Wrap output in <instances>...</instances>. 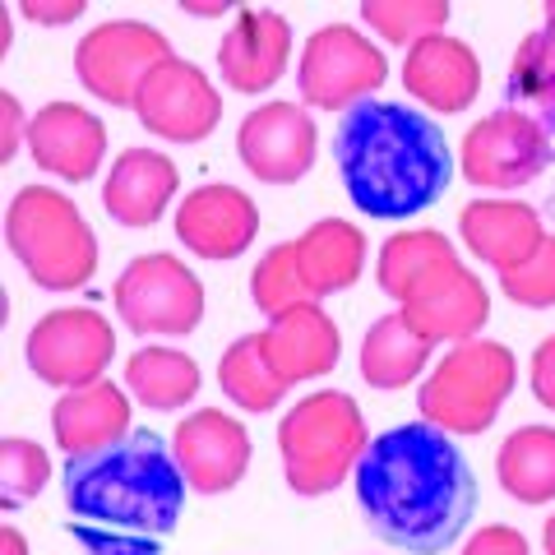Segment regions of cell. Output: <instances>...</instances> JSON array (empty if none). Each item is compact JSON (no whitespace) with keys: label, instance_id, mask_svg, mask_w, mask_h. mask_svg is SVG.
Returning a JSON list of instances; mask_svg holds the SVG:
<instances>
[{"label":"cell","instance_id":"cell-39","mask_svg":"<svg viewBox=\"0 0 555 555\" xmlns=\"http://www.w3.org/2000/svg\"><path fill=\"white\" fill-rule=\"evenodd\" d=\"M0 546H5V555H28V542L20 537V528H0Z\"/></svg>","mask_w":555,"mask_h":555},{"label":"cell","instance_id":"cell-4","mask_svg":"<svg viewBox=\"0 0 555 555\" xmlns=\"http://www.w3.org/2000/svg\"><path fill=\"white\" fill-rule=\"evenodd\" d=\"M5 246L42 292H79L98 273V236L56 185H24L10 199Z\"/></svg>","mask_w":555,"mask_h":555},{"label":"cell","instance_id":"cell-6","mask_svg":"<svg viewBox=\"0 0 555 555\" xmlns=\"http://www.w3.org/2000/svg\"><path fill=\"white\" fill-rule=\"evenodd\" d=\"M518 361L505 343L495 338H467L454 343L416 389L422 422L449 430V436H481L514 393Z\"/></svg>","mask_w":555,"mask_h":555},{"label":"cell","instance_id":"cell-40","mask_svg":"<svg viewBox=\"0 0 555 555\" xmlns=\"http://www.w3.org/2000/svg\"><path fill=\"white\" fill-rule=\"evenodd\" d=\"M542 551H546V555H555V514L546 518V528H542Z\"/></svg>","mask_w":555,"mask_h":555},{"label":"cell","instance_id":"cell-21","mask_svg":"<svg viewBox=\"0 0 555 555\" xmlns=\"http://www.w3.org/2000/svg\"><path fill=\"white\" fill-rule=\"evenodd\" d=\"M463 246L473 250L481 264H491L495 273H514L518 264H528L532 250L546 241V228L537 218V208L524 199H473L459 214Z\"/></svg>","mask_w":555,"mask_h":555},{"label":"cell","instance_id":"cell-12","mask_svg":"<svg viewBox=\"0 0 555 555\" xmlns=\"http://www.w3.org/2000/svg\"><path fill=\"white\" fill-rule=\"evenodd\" d=\"M130 112L139 116V126L149 134L167 139V144H199V139H208L218 130L222 98L199 65L167 56L163 65L149 69L144 83H139Z\"/></svg>","mask_w":555,"mask_h":555},{"label":"cell","instance_id":"cell-29","mask_svg":"<svg viewBox=\"0 0 555 555\" xmlns=\"http://www.w3.org/2000/svg\"><path fill=\"white\" fill-rule=\"evenodd\" d=\"M218 385L241 412H273L287 398V389L273 379L259 352V334H241L218 361Z\"/></svg>","mask_w":555,"mask_h":555},{"label":"cell","instance_id":"cell-22","mask_svg":"<svg viewBox=\"0 0 555 555\" xmlns=\"http://www.w3.org/2000/svg\"><path fill=\"white\" fill-rule=\"evenodd\" d=\"M51 430H56V449L65 459H83L98 449H112L130 436V398L112 379L69 389L51 408Z\"/></svg>","mask_w":555,"mask_h":555},{"label":"cell","instance_id":"cell-2","mask_svg":"<svg viewBox=\"0 0 555 555\" xmlns=\"http://www.w3.org/2000/svg\"><path fill=\"white\" fill-rule=\"evenodd\" d=\"M69 532L89 555H158L185 505V473L153 430H130L120 444L65 463Z\"/></svg>","mask_w":555,"mask_h":555},{"label":"cell","instance_id":"cell-31","mask_svg":"<svg viewBox=\"0 0 555 555\" xmlns=\"http://www.w3.org/2000/svg\"><path fill=\"white\" fill-rule=\"evenodd\" d=\"M250 297L269 320L310 301V292L297 273V241H278L273 250H264V259H259L255 273H250Z\"/></svg>","mask_w":555,"mask_h":555},{"label":"cell","instance_id":"cell-9","mask_svg":"<svg viewBox=\"0 0 555 555\" xmlns=\"http://www.w3.org/2000/svg\"><path fill=\"white\" fill-rule=\"evenodd\" d=\"M28 371L51 389H83L98 385L102 371L116 357V334L107 315H98L93 306H61L33 324L24 343Z\"/></svg>","mask_w":555,"mask_h":555},{"label":"cell","instance_id":"cell-42","mask_svg":"<svg viewBox=\"0 0 555 555\" xmlns=\"http://www.w3.org/2000/svg\"><path fill=\"white\" fill-rule=\"evenodd\" d=\"M546 24H555V0H551V5H546Z\"/></svg>","mask_w":555,"mask_h":555},{"label":"cell","instance_id":"cell-30","mask_svg":"<svg viewBox=\"0 0 555 555\" xmlns=\"http://www.w3.org/2000/svg\"><path fill=\"white\" fill-rule=\"evenodd\" d=\"M361 24L375 28L389 47H412L430 38V33H444L449 5L444 0H366L361 5Z\"/></svg>","mask_w":555,"mask_h":555},{"label":"cell","instance_id":"cell-11","mask_svg":"<svg viewBox=\"0 0 555 555\" xmlns=\"http://www.w3.org/2000/svg\"><path fill=\"white\" fill-rule=\"evenodd\" d=\"M551 163V139L528 112H491L463 134V181L477 190H518Z\"/></svg>","mask_w":555,"mask_h":555},{"label":"cell","instance_id":"cell-16","mask_svg":"<svg viewBox=\"0 0 555 555\" xmlns=\"http://www.w3.org/2000/svg\"><path fill=\"white\" fill-rule=\"evenodd\" d=\"M259 352H264V366L273 371L278 385L292 389L334 371L343 357V338L338 324L320 310V301H306L273 315L269 328H259Z\"/></svg>","mask_w":555,"mask_h":555},{"label":"cell","instance_id":"cell-27","mask_svg":"<svg viewBox=\"0 0 555 555\" xmlns=\"http://www.w3.org/2000/svg\"><path fill=\"white\" fill-rule=\"evenodd\" d=\"M126 385L139 408L177 412L199 393V366L181 347H139L126 361Z\"/></svg>","mask_w":555,"mask_h":555},{"label":"cell","instance_id":"cell-36","mask_svg":"<svg viewBox=\"0 0 555 555\" xmlns=\"http://www.w3.org/2000/svg\"><path fill=\"white\" fill-rule=\"evenodd\" d=\"M532 393H537V403L555 412V334L537 343V352H532Z\"/></svg>","mask_w":555,"mask_h":555},{"label":"cell","instance_id":"cell-38","mask_svg":"<svg viewBox=\"0 0 555 555\" xmlns=\"http://www.w3.org/2000/svg\"><path fill=\"white\" fill-rule=\"evenodd\" d=\"M20 14L33 24H75L83 14V0H56V5H42V0H20Z\"/></svg>","mask_w":555,"mask_h":555},{"label":"cell","instance_id":"cell-34","mask_svg":"<svg viewBox=\"0 0 555 555\" xmlns=\"http://www.w3.org/2000/svg\"><path fill=\"white\" fill-rule=\"evenodd\" d=\"M500 297H509L514 306H528V310L555 306V236H546L532 250L528 264H518L514 273H500Z\"/></svg>","mask_w":555,"mask_h":555},{"label":"cell","instance_id":"cell-28","mask_svg":"<svg viewBox=\"0 0 555 555\" xmlns=\"http://www.w3.org/2000/svg\"><path fill=\"white\" fill-rule=\"evenodd\" d=\"M454 241L436 228H412V232H393L385 246H379V259H375V278L389 297L403 306L408 292L422 283L426 273H436L440 264H454Z\"/></svg>","mask_w":555,"mask_h":555},{"label":"cell","instance_id":"cell-41","mask_svg":"<svg viewBox=\"0 0 555 555\" xmlns=\"http://www.w3.org/2000/svg\"><path fill=\"white\" fill-rule=\"evenodd\" d=\"M185 14H204V20H214V14H228V5H185Z\"/></svg>","mask_w":555,"mask_h":555},{"label":"cell","instance_id":"cell-23","mask_svg":"<svg viewBox=\"0 0 555 555\" xmlns=\"http://www.w3.org/2000/svg\"><path fill=\"white\" fill-rule=\"evenodd\" d=\"M181 185L177 163L158 149H126L102 181V204L120 228H153Z\"/></svg>","mask_w":555,"mask_h":555},{"label":"cell","instance_id":"cell-32","mask_svg":"<svg viewBox=\"0 0 555 555\" xmlns=\"http://www.w3.org/2000/svg\"><path fill=\"white\" fill-rule=\"evenodd\" d=\"M509 89L514 98L537 102V107H555V24L537 28L518 42L509 65Z\"/></svg>","mask_w":555,"mask_h":555},{"label":"cell","instance_id":"cell-7","mask_svg":"<svg viewBox=\"0 0 555 555\" xmlns=\"http://www.w3.org/2000/svg\"><path fill=\"white\" fill-rule=\"evenodd\" d=\"M389 79V61L352 24H324L310 33L297 65V89L310 112H352Z\"/></svg>","mask_w":555,"mask_h":555},{"label":"cell","instance_id":"cell-3","mask_svg":"<svg viewBox=\"0 0 555 555\" xmlns=\"http://www.w3.org/2000/svg\"><path fill=\"white\" fill-rule=\"evenodd\" d=\"M334 158L347 199L366 218L385 222L426 214L454 177V153H449V139L436 120L403 107V102L375 98L343 112Z\"/></svg>","mask_w":555,"mask_h":555},{"label":"cell","instance_id":"cell-8","mask_svg":"<svg viewBox=\"0 0 555 555\" xmlns=\"http://www.w3.org/2000/svg\"><path fill=\"white\" fill-rule=\"evenodd\" d=\"M116 315L130 324V334H167V338H185L195 334L204 320V283L190 264H181L177 255H139L120 269L116 287H112Z\"/></svg>","mask_w":555,"mask_h":555},{"label":"cell","instance_id":"cell-10","mask_svg":"<svg viewBox=\"0 0 555 555\" xmlns=\"http://www.w3.org/2000/svg\"><path fill=\"white\" fill-rule=\"evenodd\" d=\"M177 56L171 42L153 24L139 20H107L89 28L75 47V75L98 102L107 107H134L139 83L149 79L153 65Z\"/></svg>","mask_w":555,"mask_h":555},{"label":"cell","instance_id":"cell-26","mask_svg":"<svg viewBox=\"0 0 555 555\" xmlns=\"http://www.w3.org/2000/svg\"><path fill=\"white\" fill-rule=\"evenodd\" d=\"M500 491L518 505L555 500V426H518L495 454Z\"/></svg>","mask_w":555,"mask_h":555},{"label":"cell","instance_id":"cell-25","mask_svg":"<svg viewBox=\"0 0 555 555\" xmlns=\"http://www.w3.org/2000/svg\"><path fill=\"white\" fill-rule=\"evenodd\" d=\"M430 347L416 328L403 320V310H389L371 324L366 343H361V379L371 389H408L416 375L426 371Z\"/></svg>","mask_w":555,"mask_h":555},{"label":"cell","instance_id":"cell-18","mask_svg":"<svg viewBox=\"0 0 555 555\" xmlns=\"http://www.w3.org/2000/svg\"><path fill=\"white\" fill-rule=\"evenodd\" d=\"M28 153L61 181H93L107 158V126L79 102H47L28 116Z\"/></svg>","mask_w":555,"mask_h":555},{"label":"cell","instance_id":"cell-1","mask_svg":"<svg viewBox=\"0 0 555 555\" xmlns=\"http://www.w3.org/2000/svg\"><path fill=\"white\" fill-rule=\"evenodd\" d=\"M352 486L371 532L408 555L449 551L477 509V481L463 449L430 422H408L375 436Z\"/></svg>","mask_w":555,"mask_h":555},{"label":"cell","instance_id":"cell-35","mask_svg":"<svg viewBox=\"0 0 555 555\" xmlns=\"http://www.w3.org/2000/svg\"><path fill=\"white\" fill-rule=\"evenodd\" d=\"M463 555H532V551H528V537L518 528L491 524V528H477L473 537H467Z\"/></svg>","mask_w":555,"mask_h":555},{"label":"cell","instance_id":"cell-17","mask_svg":"<svg viewBox=\"0 0 555 555\" xmlns=\"http://www.w3.org/2000/svg\"><path fill=\"white\" fill-rule=\"evenodd\" d=\"M177 236L199 259H236L259 236V208L241 185H199L177 208Z\"/></svg>","mask_w":555,"mask_h":555},{"label":"cell","instance_id":"cell-24","mask_svg":"<svg viewBox=\"0 0 555 555\" xmlns=\"http://www.w3.org/2000/svg\"><path fill=\"white\" fill-rule=\"evenodd\" d=\"M366 269V232L347 218H320L297 236V273L310 301L347 292Z\"/></svg>","mask_w":555,"mask_h":555},{"label":"cell","instance_id":"cell-33","mask_svg":"<svg viewBox=\"0 0 555 555\" xmlns=\"http://www.w3.org/2000/svg\"><path fill=\"white\" fill-rule=\"evenodd\" d=\"M47 481H51V459L42 444L20 440V436L0 440V505L5 509L28 505Z\"/></svg>","mask_w":555,"mask_h":555},{"label":"cell","instance_id":"cell-37","mask_svg":"<svg viewBox=\"0 0 555 555\" xmlns=\"http://www.w3.org/2000/svg\"><path fill=\"white\" fill-rule=\"evenodd\" d=\"M0 112H5V134H0V163H10L20 144H28V120L14 93H0Z\"/></svg>","mask_w":555,"mask_h":555},{"label":"cell","instance_id":"cell-5","mask_svg":"<svg viewBox=\"0 0 555 555\" xmlns=\"http://www.w3.org/2000/svg\"><path fill=\"white\" fill-rule=\"evenodd\" d=\"M371 444L366 416L352 393L320 389L292 403L278 422V454H283L287 486L297 495H328L357 473Z\"/></svg>","mask_w":555,"mask_h":555},{"label":"cell","instance_id":"cell-13","mask_svg":"<svg viewBox=\"0 0 555 555\" xmlns=\"http://www.w3.org/2000/svg\"><path fill=\"white\" fill-rule=\"evenodd\" d=\"M320 130L315 116L297 102H264L236 130V158L264 185H292L315 167Z\"/></svg>","mask_w":555,"mask_h":555},{"label":"cell","instance_id":"cell-19","mask_svg":"<svg viewBox=\"0 0 555 555\" xmlns=\"http://www.w3.org/2000/svg\"><path fill=\"white\" fill-rule=\"evenodd\" d=\"M292 24L278 10H236L218 42V75L236 93H264L287 75Z\"/></svg>","mask_w":555,"mask_h":555},{"label":"cell","instance_id":"cell-15","mask_svg":"<svg viewBox=\"0 0 555 555\" xmlns=\"http://www.w3.org/2000/svg\"><path fill=\"white\" fill-rule=\"evenodd\" d=\"M171 454H177L185 481L199 495H222L246 477L250 467V436L232 412L222 408H199L171 436Z\"/></svg>","mask_w":555,"mask_h":555},{"label":"cell","instance_id":"cell-20","mask_svg":"<svg viewBox=\"0 0 555 555\" xmlns=\"http://www.w3.org/2000/svg\"><path fill=\"white\" fill-rule=\"evenodd\" d=\"M403 89L422 102L426 112H444V116L467 112L481 93V61L463 38L430 33V38L408 47Z\"/></svg>","mask_w":555,"mask_h":555},{"label":"cell","instance_id":"cell-14","mask_svg":"<svg viewBox=\"0 0 555 555\" xmlns=\"http://www.w3.org/2000/svg\"><path fill=\"white\" fill-rule=\"evenodd\" d=\"M398 310L426 343H467L491 320V292L473 269H463L454 259V264L426 273Z\"/></svg>","mask_w":555,"mask_h":555}]
</instances>
